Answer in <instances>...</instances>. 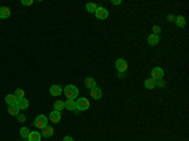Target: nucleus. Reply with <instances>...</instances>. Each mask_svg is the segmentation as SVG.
<instances>
[{"mask_svg":"<svg viewBox=\"0 0 189 141\" xmlns=\"http://www.w3.org/2000/svg\"><path fill=\"white\" fill-rule=\"evenodd\" d=\"M64 95H66V97L68 100H74L76 97L78 96V88L76 87V86L73 85H68L64 87Z\"/></svg>","mask_w":189,"mask_h":141,"instance_id":"1","label":"nucleus"},{"mask_svg":"<svg viewBox=\"0 0 189 141\" xmlns=\"http://www.w3.org/2000/svg\"><path fill=\"white\" fill-rule=\"evenodd\" d=\"M34 126L39 130H43L44 127H47L48 126V118H47V116H44V115H39V116L35 117L34 120Z\"/></svg>","mask_w":189,"mask_h":141,"instance_id":"2","label":"nucleus"},{"mask_svg":"<svg viewBox=\"0 0 189 141\" xmlns=\"http://www.w3.org/2000/svg\"><path fill=\"white\" fill-rule=\"evenodd\" d=\"M76 108H77L78 111H86L90 108V101L85 98V97H81V98H78L76 101Z\"/></svg>","mask_w":189,"mask_h":141,"instance_id":"3","label":"nucleus"},{"mask_svg":"<svg viewBox=\"0 0 189 141\" xmlns=\"http://www.w3.org/2000/svg\"><path fill=\"white\" fill-rule=\"evenodd\" d=\"M164 77V71H163V68L160 67H155L154 69L151 71V78L154 79V81H159V79H163Z\"/></svg>","mask_w":189,"mask_h":141,"instance_id":"4","label":"nucleus"},{"mask_svg":"<svg viewBox=\"0 0 189 141\" xmlns=\"http://www.w3.org/2000/svg\"><path fill=\"white\" fill-rule=\"evenodd\" d=\"M94 15H96L97 19L103 20V19H106V18L108 17V12H107V9L102 8V6H99V8L96 9V12H94Z\"/></svg>","mask_w":189,"mask_h":141,"instance_id":"5","label":"nucleus"},{"mask_svg":"<svg viewBox=\"0 0 189 141\" xmlns=\"http://www.w3.org/2000/svg\"><path fill=\"white\" fill-rule=\"evenodd\" d=\"M116 69H117L120 73L121 72H125L126 69H128V62H126L125 59H122V58H120V59H117L116 61Z\"/></svg>","mask_w":189,"mask_h":141,"instance_id":"6","label":"nucleus"},{"mask_svg":"<svg viewBox=\"0 0 189 141\" xmlns=\"http://www.w3.org/2000/svg\"><path fill=\"white\" fill-rule=\"evenodd\" d=\"M17 106L19 107V110H25V108L29 107V101L25 98V97L18 98V101H17Z\"/></svg>","mask_w":189,"mask_h":141,"instance_id":"7","label":"nucleus"},{"mask_svg":"<svg viewBox=\"0 0 189 141\" xmlns=\"http://www.w3.org/2000/svg\"><path fill=\"white\" fill-rule=\"evenodd\" d=\"M90 92H91V97L94 98V100H100L101 97H102V91H101V88H99L97 86L96 87H93Z\"/></svg>","mask_w":189,"mask_h":141,"instance_id":"8","label":"nucleus"},{"mask_svg":"<svg viewBox=\"0 0 189 141\" xmlns=\"http://www.w3.org/2000/svg\"><path fill=\"white\" fill-rule=\"evenodd\" d=\"M62 91H63V89H62V87L58 85H53V86H50V88H49V92L52 96H59L62 93Z\"/></svg>","mask_w":189,"mask_h":141,"instance_id":"9","label":"nucleus"},{"mask_svg":"<svg viewBox=\"0 0 189 141\" xmlns=\"http://www.w3.org/2000/svg\"><path fill=\"white\" fill-rule=\"evenodd\" d=\"M49 118H50V121L52 122H54V124H58V122L61 121V112L52 111L50 112V115H49Z\"/></svg>","mask_w":189,"mask_h":141,"instance_id":"10","label":"nucleus"},{"mask_svg":"<svg viewBox=\"0 0 189 141\" xmlns=\"http://www.w3.org/2000/svg\"><path fill=\"white\" fill-rule=\"evenodd\" d=\"M10 17V9L8 6H0V18L1 19H6Z\"/></svg>","mask_w":189,"mask_h":141,"instance_id":"11","label":"nucleus"},{"mask_svg":"<svg viewBox=\"0 0 189 141\" xmlns=\"http://www.w3.org/2000/svg\"><path fill=\"white\" fill-rule=\"evenodd\" d=\"M159 42H160V37H159V35L151 34V35H149V37H148V43L150 45H156Z\"/></svg>","mask_w":189,"mask_h":141,"instance_id":"12","label":"nucleus"},{"mask_svg":"<svg viewBox=\"0 0 189 141\" xmlns=\"http://www.w3.org/2000/svg\"><path fill=\"white\" fill-rule=\"evenodd\" d=\"M85 86L87 88L92 89L93 87H96V81H94L92 77H87V78H85Z\"/></svg>","mask_w":189,"mask_h":141,"instance_id":"13","label":"nucleus"},{"mask_svg":"<svg viewBox=\"0 0 189 141\" xmlns=\"http://www.w3.org/2000/svg\"><path fill=\"white\" fill-rule=\"evenodd\" d=\"M64 108H67L68 111H73V110H76V101H73V100H67V101H64Z\"/></svg>","mask_w":189,"mask_h":141,"instance_id":"14","label":"nucleus"},{"mask_svg":"<svg viewBox=\"0 0 189 141\" xmlns=\"http://www.w3.org/2000/svg\"><path fill=\"white\" fill-rule=\"evenodd\" d=\"M17 101H18V97L15 95H6L5 97V102L9 105H17Z\"/></svg>","mask_w":189,"mask_h":141,"instance_id":"15","label":"nucleus"},{"mask_svg":"<svg viewBox=\"0 0 189 141\" xmlns=\"http://www.w3.org/2000/svg\"><path fill=\"white\" fill-rule=\"evenodd\" d=\"M19 111L20 110L17 105H10L9 108H8V112L12 115V116H18V115H19Z\"/></svg>","mask_w":189,"mask_h":141,"instance_id":"16","label":"nucleus"},{"mask_svg":"<svg viewBox=\"0 0 189 141\" xmlns=\"http://www.w3.org/2000/svg\"><path fill=\"white\" fill-rule=\"evenodd\" d=\"M28 140L29 141H41V133H39L38 131H33L29 133L28 136Z\"/></svg>","mask_w":189,"mask_h":141,"instance_id":"17","label":"nucleus"},{"mask_svg":"<svg viewBox=\"0 0 189 141\" xmlns=\"http://www.w3.org/2000/svg\"><path fill=\"white\" fill-rule=\"evenodd\" d=\"M53 133H54V130L52 127H49V126H47V127L42 130V136H44V137H50Z\"/></svg>","mask_w":189,"mask_h":141,"instance_id":"18","label":"nucleus"},{"mask_svg":"<svg viewBox=\"0 0 189 141\" xmlns=\"http://www.w3.org/2000/svg\"><path fill=\"white\" fill-rule=\"evenodd\" d=\"M155 86H156V81H154L152 78H148V79H145V87H146L148 89H152V88H155Z\"/></svg>","mask_w":189,"mask_h":141,"instance_id":"19","label":"nucleus"},{"mask_svg":"<svg viewBox=\"0 0 189 141\" xmlns=\"http://www.w3.org/2000/svg\"><path fill=\"white\" fill-rule=\"evenodd\" d=\"M53 107H54V111H58V112H61L62 110L64 108V101H56L53 105Z\"/></svg>","mask_w":189,"mask_h":141,"instance_id":"20","label":"nucleus"},{"mask_svg":"<svg viewBox=\"0 0 189 141\" xmlns=\"http://www.w3.org/2000/svg\"><path fill=\"white\" fill-rule=\"evenodd\" d=\"M97 8H99V6H97V4H94V3H88V4H86V10L88 13H94Z\"/></svg>","mask_w":189,"mask_h":141,"instance_id":"21","label":"nucleus"},{"mask_svg":"<svg viewBox=\"0 0 189 141\" xmlns=\"http://www.w3.org/2000/svg\"><path fill=\"white\" fill-rule=\"evenodd\" d=\"M175 24L178 25V27H180V28H183L184 25H185V18L184 17H181V15H179V17H177L175 18Z\"/></svg>","mask_w":189,"mask_h":141,"instance_id":"22","label":"nucleus"},{"mask_svg":"<svg viewBox=\"0 0 189 141\" xmlns=\"http://www.w3.org/2000/svg\"><path fill=\"white\" fill-rule=\"evenodd\" d=\"M29 133H30V131H29L28 127H21L20 129V136L23 137V139H27L29 136Z\"/></svg>","mask_w":189,"mask_h":141,"instance_id":"23","label":"nucleus"},{"mask_svg":"<svg viewBox=\"0 0 189 141\" xmlns=\"http://www.w3.org/2000/svg\"><path fill=\"white\" fill-rule=\"evenodd\" d=\"M161 33V28L159 27V25H154V27H152V34L154 35H159Z\"/></svg>","mask_w":189,"mask_h":141,"instance_id":"24","label":"nucleus"},{"mask_svg":"<svg viewBox=\"0 0 189 141\" xmlns=\"http://www.w3.org/2000/svg\"><path fill=\"white\" fill-rule=\"evenodd\" d=\"M14 95H15L18 98H21V97H24V91L21 88H17L15 89V93H14Z\"/></svg>","mask_w":189,"mask_h":141,"instance_id":"25","label":"nucleus"},{"mask_svg":"<svg viewBox=\"0 0 189 141\" xmlns=\"http://www.w3.org/2000/svg\"><path fill=\"white\" fill-rule=\"evenodd\" d=\"M25 120H27L25 115H18V121H19V122H24Z\"/></svg>","mask_w":189,"mask_h":141,"instance_id":"26","label":"nucleus"},{"mask_svg":"<svg viewBox=\"0 0 189 141\" xmlns=\"http://www.w3.org/2000/svg\"><path fill=\"white\" fill-rule=\"evenodd\" d=\"M21 4L23 5H32L33 4V0H21Z\"/></svg>","mask_w":189,"mask_h":141,"instance_id":"27","label":"nucleus"},{"mask_svg":"<svg viewBox=\"0 0 189 141\" xmlns=\"http://www.w3.org/2000/svg\"><path fill=\"white\" fill-rule=\"evenodd\" d=\"M166 19H168V21H174V20H175V17H174V15H168V17H166Z\"/></svg>","mask_w":189,"mask_h":141,"instance_id":"28","label":"nucleus"},{"mask_svg":"<svg viewBox=\"0 0 189 141\" xmlns=\"http://www.w3.org/2000/svg\"><path fill=\"white\" fill-rule=\"evenodd\" d=\"M111 3L115 5H119V4H121V0H111Z\"/></svg>","mask_w":189,"mask_h":141,"instance_id":"29","label":"nucleus"},{"mask_svg":"<svg viewBox=\"0 0 189 141\" xmlns=\"http://www.w3.org/2000/svg\"><path fill=\"white\" fill-rule=\"evenodd\" d=\"M63 141H74V140L72 139L71 136H66V137H63Z\"/></svg>","mask_w":189,"mask_h":141,"instance_id":"30","label":"nucleus"},{"mask_svg":"<svg viewBox=\"0 0 189 141\" xmlns=\"http://www.w3.org/2000/svg\"><path fill=\"white\" fill-rule=\"evenodd\" d=\"M156 85H158L159 87H161V86H164V82H156Z\"/></svg>","mask_w":189,"mask_h":141,"instance_id":"31","label":"nucleus"}]
</instances>
